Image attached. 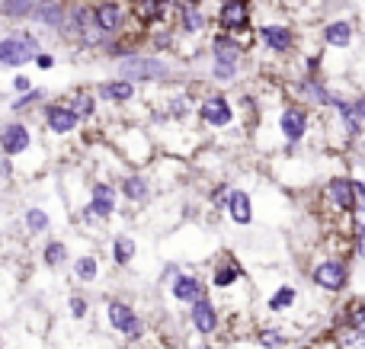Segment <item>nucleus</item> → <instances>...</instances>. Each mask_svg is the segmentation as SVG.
Listing matches in <instances>:
<instances>
[{
  "label": "nucleus",
  "instance_id": "f257e3e1",
  "mask_svg": "<svg viewBox=\"0 0 365 349\" xmlns=\"http://www.w3.org/2000/svg\"><path fill=\"white\" fill-rule=\"evenodd\" d=\"M109 138H113V151L119 154L128 170H148V167H154L158 141H154V132H148L141 122L115 125V132Z\"/></svg>",
  "mask_w": 365,
  "mask_h": 349
},
{
  "label": "nucleus",
  "instance_id": "f03ea898",
  "mask_svg": "<svg viewBox=\"0 0 365 349\" xmlns=\"http://www.w3.org/2000/svg\"><path fill=\"white\" fill-rule=\"evenodd\" d=\"M103 321H106V330L115 333L122 343H132V346L145 343L148 321L141 318V311L128 298H106L103 301Z\"/></svg>",
  "mask_w": 365,
  "mask_h": 349
},
{
  "label": "nucleus",
  "instance_id": "7ed1b4c3",
  "mask_svg": "<svg viewBox=\"0 0 365 349\" xmlns=\"http://www.w3.org/2000/svg\"><path fill=\"white\" fill-rule=\"evenodd\" d=\"M180 71L167 61L164 55H128L115 61V77H125L132 83H170L177 80Z\"/></svg>",
  "mask_w": 365,
  "mask_h": 349
},
{
  "label": "nucleus",
  "instance_id": "20e7f679",
  "mask_svg": "<svg viewBox=\"0 0 365 349\" xmlns=\"http://www.w3.org/2000/svg\"><path fill=\"white\" fill-rule=\"evenodd\" d=\"M42 55V38L36 29H10L0 36V68H26Z\"/></svg>",
  "mask_w": 365,
  "mask_h": 349
},
{
  "label": "nucleus",
  "instance_id": "39448f33",
  "mask_svg": "<svg viewBox=\"0 0 365 349\" xmlns=\"http://www.w3.org/2000/svg\"><path fill=\"white\" fill-rule=\"evenodd\" d=\"M208 51H212V80L227 83L240 74V61H244L247 48L237 42V38H231L227 32L218 29L212 38H208Z\"/></svg>",
  "mask_w": 365,
  "mask_h": 349
},
{
  "label": "nucleus",
  "instance_id": "423d86ee",
  "mask_svg": "<svg viewBox=\"0 0 365 349\" xmlns=\"http://www.w3.org/2000/svg\"><path fill=\"white\" fill-rule=\"evenodd\" d=\"M250 19H253L250 0H221L218 4V29L227 32L231 38H237L244 48H250L253 45Z\"/></svg>",
  "mask_w": 365,
  "mask_h": 349
},
{
  "label": "nucleus",
  "instance_id": "0eeeda50",
  "mask_svg": "<svg viewBox=\"0 0 365 349\" xmlns=\"http://www.w3.org/2000/svg\"><path fill=\"white\" fill-rule=\"evenodd\" d=\"M38 147L36 132L26 119H10L0 125V157H10L13 164L16 160H26L32 151Z\"/></svg>",
  "mask_w": 365,
  "mask_h": 349
},
{
  "label": "nucleus",
  "instance_id": "6e6552de",
  "mask_svg": "<svg viewBox=\"0 0 365 349\" xmlns=\"http://www.w3.org/2000/svg\"><path fill=\"white\" fill-rule=\"evenodd\" d=\"M38 122H42L45 135H51V138H68V135H74L77 128L83 125L81 115L71 109V103L64 100V96L45 103V106L38 109Z\"/></svg>",
  "mask_w": 365,
  "mask_h": 349
},
{
  "label": "nucleus",
  "instance_id": "1a4fd4ad",
  "mask_svg": "<svg viewBox=\"0 0 365 349\" xmlns=\"http://www.w3.org/2000/svg\"><path fill=\"white\" fill-rule=\"evenodd\" d=\"M115 186H119L122 202L132 205V209H145V205H151L154 192H158L154 173H148V170H122L119 179H115Z\"/></svg>",
  "mask_w": 365,
  "mask_h": 349
},
{
  "label": "nucleus",
  "instance_id": "9d476101",
  "mask_svg": "<svg viewBox=\"0 0 365 349\" xmlns=\"http://www.w3.org/2000/svg\"><path fill=\"white\" fill-rule=\"evenodd\" d=\"M195 119H199V125L212 128V132H225V128H231L237 122V109L225 93H208L195 106Z\"/></svg>",
  "mask_w": 365,
  "mask_h": 349
},
{
  "label": "nucleus",
  "instance_id": "9b49d317",
  "mask_svg": "<svg viewBox=\"0 0 365 349\" xmlns=\"http://www.w3.org/2000/svg\"><path fill=\"white\" fill-rule=\"evenodd\" d=\"M87 202H90V209L96 212V218H100L103 224L113 222V218L119 215V205H122V196H119V186H115V179L90 177Z\"/></svg>",
  "mask_w": 365,
  "mask_h": 349
},
{
  "label": "nucleus",
  "instance_id": "f8f14e48",
  "mask_svg": "<svg viewBox=\"0 0 365 349\" xmlns=\"http://www.w3.org/2000/svg\"><path fill=\"white\" fill-rule=\"evenodd\" d=\"M311 282L321 288L324 295H340L349 282V263L340 256H327V260H317L311 269Z\"/></svg>",
  "mask_w": 365,
  "mask_h": 349
},
{
  "label": "nucleus",
  "instance_id": "ddd939ff",
  "mask_svg": "<svg viewBox=\"0 0 365 349\" xmlns=\"http://www.w3.org/2000/svg\"><path fill=\"white\" fill-rule=\"evenodd\" d=\"M93 16H96V26H100L109 38L122 36L125 26L132 23V13H128L125 0H93Z\"/></svg>",
  "mask_w": 365,
  "mask_h": 349
},
{
  "label": "nucleus",
  "instance_id": "4468645a",
  "mask_svg": "<svg viewBox=\"0 0 365 349\" xmlns=\"http://www.w3.org/2000/svg\"><path fill=\"white\" fill-rule=\"evenodd\" d=\"M186 324L199 340H208V337H215V333L221 330V311H218V305L212 301V295L199 298L192 308H189Z\"/></svg>",
  "mask_w": 365,
  "mask_h": 349
},
{
  "label": "nucleus",
  "instance_id": "2eb2a0df",
  "mask_svg": "<svg viewBox=\"0 0 365 349\" xmlns=\"http://www.w3.org/2000/svg\"><path fill=\"white\" fill-rule=\"evenodd\" d=\"M308 128H311L308 106H302V103H289V106L279 109V132H282V138L289 141V145H302L304 135H308Z\"/></svg>",
  "mask_w": 365,
  "mask_h": 349
},
{
  "label": "nucleus",
  "instance_id": "dca6fc26",
  "mask_svg": "<svg viewBox=\"0 0 365 349\" xmlns=\"http://www.w3.org/2000/svg\"><path fill=\"white\" fill-rule=\"evenodd\" d=\"M240 282H244V266H240L231 254L215 256L212 266H208V286H212L215 292H225L227 295L234 286H240Z\"/></svg>",
  "mask_w": 365,
  "mask_h": 349
},
{
  "label": "nucleus",
  "instance_id": "f3484780",
  "mask_svg": "<svg viewBox=\"0 0 365 349\" xmlns=\"http://www.w3.org/2000/svg\"><path fill=\"white\" fill-rule=\"evenodd\" d=\"M167 295H170L173 305L192 308L195 301L208 295V286H205V279H202V276H195V273H180L177 279L167 286Z\"/></svg>",
  "mask_w": 365,
  "mask_h": 349
},
{
  "label": "nucleus",
  "instance_id": "a211bd4d",
  "mask_svg": "<svg viewBox=\"0 0 365 349\" xmlns=\"http://www.w3.org/2000/svg\"><path fill=\"white\" fill-rule=\"evenodd\" d=\"M68 269H71V276H74V282H81V286H96V282H103V276H106V266H103L100 250H83V254H74Z\"/></svg>",
  "mask_w": 365,
  "mask_h": 349
},
{
  "label": "nucleus",
  "instance_id": "6ab92c4d",
  "mask_svg": "<svg viewBox=\"0 0 365 349\" xmlns=\"http://www.w3.org/2000/svg\"><path fill=\"white\" fill-rule=\"evenodd\" d=\"M257 38L263 48L272 51V55H289V51H295V45H298L295 29L285 23H263L257 29Z\"/></svg>",
  "mask_w": 365,
  "mask_h": 349
},
{
  "label": "nucleus",
  "instance_id": "aec40b11",
  "mask_svg": "<svg viewBox=\"0 0 365 349\" xmlns=\"http://www.w3.org/2000/svg\"><path fill=\"white\" fill-rule=\"evenodd\" d=\"M32 23L55 32L58 38H68V0H42Z\"/></svg>",
  "mask_w": 365,
  "mask_h": 349
},
{
  "label": "nucleus",
  "instance_id": "412c9836",
  "mask_svg": "<svg viewBox=\"0 0 365 349\" xmlns=\"http://www.w3.org/2000/svg\"><path fill=\"white\" fill-rule=\"evenodd\" d=\"M327 202H330V209L336 212V215H343V218H349V215H356L359 212V202H356V189H353V179H346V177H334L327 183Z\"/></svg>",
  "mask_w": 365,
  "mask_h": 349
},
{
  "label": "nucleus",
  "instance_id": "4be33fe9",
  "mask_svg": "<svg viewBox=\"0 0 365 349\" xmlns=\"http://www.w3.org/2000/svg\"><path fill=\"white\" fill-rule=\"evenodd\" d=\"M96 100L113 103V106H128V103L138 100V83L125 80V77H109V80H100L93 87Z\"/></svg>",
  "mask_w": 365,
  "mask_h": 349
},
{
  "label": "nucleus",
  "instance_id": "5701e85b",
  "mask_svg": "<svg viewBox=\"0 0 365 349\" xmlns=\"http://www.w3.org/2000/svg\"><path fill=\"white\" fill-rule=\"evenodd\" d=\"M19 224H23L26 237H51V228H55V215H51L45 205L29 202L19 212Z\"/></svg>",
  "mask_w": 365,
  "mask_h": 349
},
{
  "label": "nucleus",
  "instance_id": "b1692460",
  "mask_svg": "<svg viewBox=\"0 0 365 349\" xmlns=\"http://www.w3.org/2000/svg\"><path fill=\"white\" fill-rule=\"evenodd\" d=\"M109 260H113L115 269H128L138 260V237L132 231H115L109 237Z\"/></svg>",
  "mask_w": 365,
  "mask_h": 349
},
{
  "label": "nucleus",
  "instance_id": "393cba45",
  "mask_svg": "<svg viewBox=\"0 0 365 349\" xmlns=\"http://www.w3.org/2000/svg\"><path fill=\"white\" fill-rule=\"evenodd\" d=\"M173 29L180 32V38H202L208 29V13L202 10V6H182V10L177 13V23H173Z\"/></svg>",
  "mask_w": 365,
  "mask_h": 349
},
{
  "label": "nucleus",
  "instance_id": "a878e982",
  "mask_svg": "<svg viewBox=\"0 0 365 349\" xmlns=\"http://www.w3.org/2000/svg\"><path fill=\"white\" fill-rule=\"evenodd\" d=\"M71 244L64 241V237H48V241H42V247H38V260H42V266L48 269V273H55V269H64L71 266Z\"/></svg>",
  "mask_w": 365,
  "mask_h": 349
},
{
  "label": "nucleus",
  "instance_id": "bb28decb",
  "mask_svg": "<svg viewBox=\"0 0 365 349\" xmlns=\"http://www.w3.org/2000/svg\"><path fill=\"white\" fill-rule=\"evenodd\" d=\"M225 212H227V218H231V224H237V228L253 224V199H250V192L247 189H231Z\"/></svg>",
  "mask_w": 365,
  "mask_h": 349
},
{
  "label": "nucleus",
  "instance_id": "cd10ccee",
  "mask_svg": "<svg viewBox=\"0 0 365 349\" xmlns=\"http://www.w3.org/2000/svg\"><path fill=\"white\" fill-rule=\"evenodd\" d=\"M38 4H42V0H0V19H6V23H13V26L32 23Z\"/></svg>",
  "mask_w": 365,
  "mask_h": 349
},
{
  "label": "nucleus",
  "instance_id": "c85d7f7f",
  "mask_svg": "<svg viewBox=\"0 0 365 349\" xmlns=\"http://www.w3.org/2000/svg\"><path fill=\"white\" fill-rule=\"evenodd\" d=\"M64 100H68L71 109L81 115V122H93L96 115H100V100H96V93L87 87H77L74 93H68Z\"/></svg>",
  "mask_w": 365,
  "mask_h": 349
},
{
  "label": "nucleus",
  "instance_id": "c756f323",
  "mask_svg": "<svg viewBox=\"0 0 365 349\" xmlns=\"http://www.w3.org/2000/svg\"><path fill=\"white\" fill-rule=\"evenodd\" d=\"M324 45H330V48H349L356 38V29L353 23H346V19H336V23H327L324 26Z\"/></svg>",
  "mask_w": 365,
  "mask_h": 349
},
{
  "label": "nucleus",
  "instance_id": "7c9ffc66",
  "mask_svg": "<svg viewBox=\"0 0 365 349\" xmlns=\"http://www.w3.org/2000/svg\"><path fill=\"white\" fill-rule=\"evenodd\" d=\"M295 301H298V288L295 286H279L276 292L266 298V308H269L272 314H285V311L295 308Z\"/></svg>",
  "mask_w": 365,
  "mask_h": 349
},
{
  "label": "nucleus",
  "instance_id": "2f4dec72",
  "mask_svg": "<svg viewBox=\"0 0 365 349\" xmlns=\"http://www.w3.org/2000/svg\"><path fill=\"white\" fill-rule=\"evenodd\" d=\"M292 343L289 330H282V327H259L257 330V346L259 349H285Z\"/></svg>",
  "mask_w": 365,
  "mask_h": 349
},
{
  "label": "nucleus",
  "instance_id": "473e14b6",
  "mask_svg": "<svg viewBox=\"0 0 365 349\" xmlns=\"http://www.w3.org/2000/svg\"><path fill=\"white\" fill-rule=\"evenodd\" d=\"M343 324H346V330L359 333V337L365 340V298L346 305V311H343Z\"/></svg>",
  "mask_w": 365,
  "mask_h": 349
},
{
  "label": "nucleus",
  "instance_id": "72a5a7b5",
  "mask_svg": "<svg viewBox=\"0 0 365 349\" xmlns=\"http://www.w3.org/2000/svg\"><path fill=\"white\" fill-rule=\"evenodd\" d=\"M45 90H29V93H23V96H16L13 100V106H10V113H16V115H23V113H32V109H42L45 106Z\"/></svg>",
  "mask_w": 365,
  "mask_h": 349
},
{
  "label": "nucleus",
  "instance_id": "f704fd0d",
  "mask_svg": "<svg viewBox=\"0 0 365 349\" xmlns=\"http://www.w3.org/2000/svg\"><path fill=\"white\" fill-rule=\"evenodd\" d=\"M90 311H93V305H90V298L83 292L68 295V318L74 321V324H83V321L90 318Z\"/></svg>",
  "mask_w": 365,
  "mask_h": 349
},
{
  "label": "nucleus",
  "instance_id": "c9c22d12",
  "mask_svg": "<svg viewBox=\"0 0 365 349\" xmlns=\"http://www.w3.org/2000/svg\"><path fill=\"white\" fill-rule=\"evenodd\" d=\"M10 87H13V93H16V96H23V93H29V90H36V83H32L26 74H16Z\"/></svg>",
  "mask_w": 365,
  "mask_h": 349
},
{
  "label": "nucleus",
  "instance_id": "e433bc0d",
  "mask_svg": "<svg viewBox=\"0 0 365 349\" xmlns=\"http://www.w3.org/2000/svg\"><path fill=\"white\" fill-rule=\"evenodd\" d=\"M55 64H58V58L51 55V51H42V55L36 58V68H42V71H55Z\"/></svg>",
  "mask_w": 365,
  "mask_h": 349
},
{
  "label": "nucleus",
  "instance_id": "4c0bfd02",
  "mask_svg": "<svg viewBox=\"0 0 365 349\" xmlns=\"http://www.w3.org/2000/svg\"><path fill=\"white\" fill-rule=\"evenodd\" d=\"M173 6L182 10V6H202V0H173Z\"/></svg>",
  "mask_w": 365,
  "mask_h": 349
}]
</instances>
